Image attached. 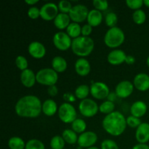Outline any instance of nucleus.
<instances>
[{
    "label": "nucleus",
    "mask_w": 149,
    "mask_h": 149,
    "mask_svg": "<svg viewBox=\"0 0 149 149\" xmlns=\"http://www.w3.org/2000/svg\"><path fill=\"white\" fill-rule=\"evenodd\" d=\"M16 114L22 118L34 119L42 112V103L40 99L33 95L20 97L15 106Z\"/></svg>",
    "instance_id": "f257e3e1"
},
{
    "label": "nucleus",
    "mask_w": 149,
    "mask_h": 149,
    "mask_svg": "<svg viewBox=\"0 0 149 149\" xmlns=\"http://www.w3.org/2000/svg\"><path fill=\"white\" fill-rule=\"evenodd\" d=\"M102 127L111 136H120L125 132L127 127L126 118L121 112L115 111L105 116L102 122Z\"/></svg>",
    "instance_id": "f03ea898"
},
{
    "label": "nucleus",
    "mask_w": 149,
    "mask_h": 149,
    "mask_svg": "<svg viewBox=\"0 0 149 149\" xmlns=\"http://www.w3.org/2000/svg\"><path fill=\"white\" fill-rule=\"evenodd\" d=\"M94 48L95 42L91 37L81 36L73 39L71 49L74 55L80 58H85L93 52Z\"/></svg>",
    "instance_id": "7ed1b4c3"
},
{
    "label": "nucleus",
    "mask_w": 149,
    "mask_h": 149,
    "mask_svg": "<svg viewBox=\"0 0 149 149\" xmlns=\"http://www.w3.org/2000/svg\"><path fill=\"white\" fill-rule=\"evenodd\" d=\"M125 41V34L120 28H111L106 31L104 36V43L108 47L116 49L123 45Z\"/></svg>",
    "instance_id": "20e7f679"
},
{
    "label": "nucleus",
    "mask_w": 149,
    "mask_h": 149,
    "mask_svg": "<svg viewBox=\"0 0 149 149\" xmlns=\"http://www.w3.org/2000/svg\"><path fill=\"white\" fill-rule=\"evenodd\" d=\"M36 82L44 86L55 85L58 81V74L52 68H42L36 74Z\"/></svg>",
    "instance_id": "39448f33"
},
{
    "label": "nucleus",
    "mask_w": 149,
    "mask_h": 149,
    "mask_svg": "<svg viewBox=\"0 0 149 149\" xmlns=\"http://www.w3.org/2000/svg\"><path fill=\"white\" fill-rule=\"evenodd\" d=\"M58 117L65 124H71L77 119V112L74 106L69 103H63L58 108Z\"/></svg>",
    "instance_id": "423d86ee"
},
{
    "label": "nucleus",
    "mask_w": 149,
    "mask_h": 149,
    "mask_svg": "<svg viewBox=\"0 0 149 149\" xmlns=\"http://www.w3.org/2000/svg\"><path fill=\"white\" fill-rule=\"evenodd\" d=\"M79 111L84 117L92 118L99 111V106L94 100L86 98L80 101L79 104Z\"/></svg>",
    "instance_id": "0eeeda50"
},
{
    "label": "nucleus",
    "mask_w": 149,
    "mask_h": 149,
    "mask_svg": "<svg viewBox=\"0 0 149 149\" xmlns=\"http://www.w3.org/2000/svg\"><path fill=\"white\" fill-rule=\"evenodd\" d=\"M73 39L67 34L66 32L58 31L55 33L52 42L55 47L61 51H66L71 48Z\"/></svg>",
    "instance_id": "6e6552de"
},
{
    "label": "nucleus",
    "mask_w": 149,
    "mask_h": 149,
    "mask_svg": "<svg viewBox=\"0 0 149 149\" xmlns=\"http://www.w3.org/2000/svg\"><path fill=\"white\" fill-rule=\"evenodd\" d=\"M109 86L102 81H95L90 86V95L97 100H104L110 94Z\"/></svg>",
    "instance_id": "1a4fd4ad"
},
{
    "label": "nucleus",
    "mask_w": 149,
    "mask_h": 149,
    "mask_svg": "<svg viewBox=\"0 0 149 149\" xmlns=\"http://www.w3.org/2000/svg\"><path fill=\"white\" fill-rule=\"evenodd\" d=\"M89 12L90 11L88 8L84 4H79L73 6L68 15L73 22L80 23L84 22V20H87Z\"/></svg>",
    "instance_id": "9d476101"
},
{
    "label": "nucleus",
    "mask_w": 149,
    "mask_h": 149,
    "mask_svg": "<svg viewBox=\"0 0 149 149\" xmlns=\"http://www.w3.org/2000/svg\"><path fill=\"white\" fill-rule=\"evenodd\" d=\"M59 10L56 4L53 2H48L43 4L40 8V17L46 21L55 20L59 14Z\"/></svg>",
    "instance_id": "9b49d317"
},
{
    "label": "nucleus",
    "mask_w": 149,
    "mask_h": 149,
    "mask_svg": "<svg viewBox=\"0 0 149 149\" xmlns=\"http://www.w3.org/2000/svg\"><path fill=\"white\" fill-rule=\"evenodd\" d=\"M97 141V135L95 132L93 131H86L79 135L77 144L80 148L87 149L95 146Z\"/></svg>",
    "instance_id": "f8f14e48"
},
{
    "label": "nucleus",
    "mask_w": 149,
    "mask_h": 149,
    "mask_svg": "<svg viewBox=\"0 0 149 149\" xmlns=\"http://www.w3.org/2000/svg\"><path fill=\"white\" fill-rule=\"evenodd\" d=\"M134 84L128 80H124L118 83L115 87V93L119 98H127L132 94L134 91Z\"/></svg>",
    "instance_id": "ddd939ff"
},
{
    "label": "nucleus",
    "mask_w": 149,
    "mask_h": 149,
    "mask_svg": "<svg viewBox=\"0 0 149 149\" xmlns=\"http://www.w3.org/2000/svg\"><path fill=\"white\" fill-rule=\"evenodd\" d=\"M28 52L32 58L39 60L45 56L47 49L43 44L38 41H34L29 44L28 47Z\"/></svg>",
    "instance_id": "4468645a"
},
{
    "label": "nucleus",
    "mask_w": 149,
    "mask_h": 149,
    "mask_svg": "<svg viewBox=\"0 0 149 149\" xmlns=\"http://www.w3.org/2000/svg\"><path fill=\"white\" fill-rule=\"evenodd\" d=\"M127 55L123 50L119 49H115L109 53L107 56V61L109 64L112 65H119L125 63Z\"/></svg>",
    "instance_id": "2eb2a0df"
},
{
    "label": "nucleus",
    "mask_w": 149,
    "mask_h": 149,
    "mask_svg": "<svg viewBox=\"0 0 149 149\" xmlns=\"http://www.w3.org/2000/svg\"><path fill=\"white\" fill-rule=\"evenodd\" d=\"M132 83L135 88L139 91H147L149 90V75L145 73H139L134 77Z\"/></svg>",
    "instance_id": "dca6fc26"
},
{
    "label": "nucleus",
    "mask_w": 149,
    "mask_h": 149,
    "mask_svg": "<svg viewBox=\"0 0 149 149\" xmlns=\"http://www.w3.org/2000/svg\"><path fill=\"white\" fill-rule=\"evenodd\" d=\"M135 138L138 143L146 144L149 141V124L142 122L135 131Z\"/></svg>",
    "instance_id": "f3484780"
},
{
    "label": "nucleus",
    "mask_w": 149,
    "mask_h": 149,
    "mask_svg": "<svg viewBox=\"0 0 149 149\" xmlns=\"http://www.w3.org/2000/svg\"><path fill=\"white\" fill-rule=\"evenodd\" d=\"M75 71L81 77H86L91 71V65L90 62L84 58H80L77 60L74 65Z\"/></svg>",
    "instance_id": "a211bd4d"
},
{
    "label": "nucleus",
    "mask_w": 149,
    "mask_h": 149,
    "mask_svg": "<svg viewBox=\"0 0 149 149\" xmlns=\"http://www.w3.org/2000/svg\"><path fill=\"white\" fill-rule=\"evenodd\" d=\"M20 81L21 84L26 88L33 87L36 82V77L35 73L30 68L21 71L20 74Z\"/></svg>",
    "instance_id": "6ab92c4d"
},
{
    "label": "nucleus",
    "mask_w": 149,
    "mask_h": 149,
    "mask_svg": "<svg viewBox=\"0 0 149 149\" xmlns=\"http://www.w3.org/2000/svg\"><path fill=\"white\" fill-rule=\"evenodd\" d=\"M148 106L145 102L142 100H137L134 102L130 107L131 115L141 119L146 113Z\"/></svg>",
    "instance_id": "aec40b11"
},
{
    "label": "nucleus",
    "mask_w": 149,
    "mask_h": 149,
    "mask_svg": "<svg viewBox=\"0 0 149 149\" xmlns=\"http://www.w3.org/2000/svg\"><path fill=\"white\" fill-rule=\"evenodd\" d=\"M58 105L52 99H47L42 103V113L47 116H52L58 111Z\"/></svg>",
    "instance_id": "412c9836"
},
{
    "label": "nucleus",
    "mask_w": 149,
    "mask_h": 149,
    "mask_svg": "<svg viewBox=\"0 0 149 149\" xmlns=\"http://www.w3.org/2000/svg\"><path fill=\"white\" fill-rule=\"evenodd\" d=\"M103 14L99 10L93 9V10H90L88 16H87V21L89 25L92 27H97L100 26L103 22Z\"/></svg>",
    "instance_id": "4be33fe9"
},
{
    "label": "nucleus",
    "mask_w": 149,
    "mask_h": 149,
    "mask_svg": "<svg viewBox=\"0 0 149 149\" xmlns=\"http://www.w3.org/2000/svg\"><path fill=\"white\" fill-rule=\"evenodd\" d=\"M71 20L69 15L59 13V14L57 15L55 20H53V22L55 27L59 30L62 31L68 28L70 23H71Z\"/></svg>",
    "instance_id": "5701e85b"
},
{
    "label": "nucleus",
    "mask_w": 149,
    "mask_h": 149,
    "mask_svg": "<svg viewBox=\"0 0 149 149\" xmlns=\"http://www.w3.org/2000/svg\"><path fill=\"white\" fill-rule=\"evenodd\" d=\"M67 61L62 56H55L52 61V68L57 73H63L67 69Z\"/></svg>",
    "instance_id": "b1692460"
},
{
    "label": "nucleus",
    "mask_w": 149,
    "mask_h": 149,
    "mask_svg": "<svg viewBox=\"0 0 149 149\" xmlns=\"http://www.w3.org/2000/svg\"><path fill=\"white\" fill-rule=\"evenodd\" d=\"M66 33L71 39H74L81 36V27L79 23L71 22L66 29Z\"/></svg>",
    "instance_id": "393cba45"
},
{
    "label": "nucleus",
    "mask_w": 149,
    "mask_h": 149,
    "mask_svg": "<svg viewBox=\"0 0 149 149\" xmlns=\"http://www.w3.org/2000/svg\"><path fill=\"white\" fill-rule=\"evenodd\" d=\"M63 140L66 143L70 144V145H74L78 142L79 136L77 133H76L73 130L66 129L63 131L62 135Z\"/></svg>",
    "instance_id": "a878e982"
},
{
    "label": "nucleus",
    "mask_w": 149,
    "mask_h": 149,
    "mask_svg": "<svg viewBox=\"0 0 149 149\" xmlns=\"http://www.w3.org/2000/svg\"><path fill=\"white\" fill-rule=\"evenodd\" d=\"M90 94V87L87 84H81L76 88L74 92V95L77 99L82 100L87 98L89 95Z\"/></svg>",
    "instance_id": "bb28decb"
},
{
    "label": "nucleus",
    "mask_w": 149,
    "mask_h": 149,
    "mask_svg": "<svg viewBox=\"0 0 149 149\" xmlns=\"http://www.w3.org/2000/svg\"><path fill=\"white\" fill-rule=\"evenodd\" d=\"M25 141L20 137H12L8 141V147L10 149H25Z\"/></svg>",
    "instance_id": "cd10ccee"
},
{
    "label": "nucleus",
    "mask_w": 149,
    "mask_h": 149,
    "mask_svg": "<svg viewBox=\"0 0 149 149\" xmlns=\"http://www.w3.org/2000/svg\"><path fill=\"white\" fill-rule=\"evenodd\" d=\"M87 129V123L82 119L77 118L75 121L71 123V130L74 131L77 134H81L86 132Z\"/></svg>",
    "instance_id": "c85d7f7f"
},
{
    "label": "nucleus",
    "mask_w": 149,
    "mask_h": 149,
    "mask_svg": "<svg viewBox=\"0 0 149 149\" xmlns=\"http://www.w3.org/2000/svg\"><path fill=\"white\" fill-rule=\"evenodd\" d=\"M115 103L110 100H105L99 106V111L103 114L109 115L115 111Z\"/></svg>",
    "instance_id": "c756f323"
},
{
    "label": "nucleus",
    "mask_w": 149,
    "mask_h": 149,
    "mask_svg": "<svg viewBox=\"0 0 149 149\" xmlns=\"http://www.w3.org/2000/svg\"><path fill=\"white\" fill-rule=\"evenodd\" d=\"M65 142L62 136L55 135L50 140L49 146L52 149H65Z\"/></svg>",
    "instance_id": "7c9ffc66"
},
{
    "label": "nucleus",
    "mask_w": 149,
    "mask_h": 149,
    "mask_svg": "<svg viewBox=\"0 0 149 149\" xmlns=\"http://www.w3.org/2000/svg\"><path fill=\"white\" fill-rule=\"evenodd\" d=\"M132 20L137 25H142L146 20V14L143 10H138L132 13Z\"/></svg>",
    "instance_id": "2f4dec72"
},
{
    "label": "nucleus",
    "mask_w": 149,
    "mask_h": 149,
    "mask_svg": "<svg viewBox=\"0 0 149 149\" xmlns=\"http://www.w3.org/2000/svg\"><path fill=\"white\" fill-rule=\"evenodd\" d=\"M105 22H106V26H109V28L116 27V24L118 23V16L115 13L111 12L109 13L106 15L105 17Z\"/></svg>",
    "instance_id": "473e14b6"
},
{
    "label": "nucleus",
    "mask_w": 149,
    "mask_h": 149,
    "mask_svg": "<svg viewBox=\"0 0 149 149\" xmlns=\"http://www.w3.org/2000/svg\"><path fill=\"white\" fill-rule=\"evenodd\" d=\"M25 149H45V146L39 140L31 139L26 143Z\"/></svg>",
    "instance_id": "72a5a7b5"
},
{
    "label": "nucleus",
    "mask_w": 149,
    "mask_h": 149,
    "mask_svg": "<svg viewBox=\"0 0 149 149\" xmlns=\"http://www.w3.org/2000/svg\"><path fill=\"white\" fill-rule=\"evenodd\" d=\"M15 65L19 70L23 71L29 68H28L29 67V62H28V60L26 59V57L23 56V55H18L15 58Z\"/></svg>",
    "instance_id": "f704fd0d"
},
{
    "label": "nucleus",
    "mask_w": 149,
    "mask_h": 149,
    "mask_svg": "<svg viewBox=\"0 0 149 149\" xmlns=\"http://www.w3.org/2000/svg\"><path fill=\"white\" fill-rule=\"evenodd\" d=\"M58 7L60 13H64V14H69L71 9H72L73 5L69 1L62 0V1H59V3L58 4Z\"/></svg>",
    "instance_id": "c9c22d12"
},
{
    "label": "nucleus",
    "mask_w": 149,
    "mask_h": 149,
    "mask_svg": "<svg viewBox=\"0 0 149 149\" xmlns=\"http://www.w3.org/2000/svg\"><path fill=\"white\" fill-rule=\"evenodd\" d=\"M125 3L130 9L135 10V11L141 10V7L144 4L143 0H127Z\"/></svg>",
    "instance_id": "e433bc0d"
},
{
    "label": "nucleus",
    "mask_w": 149,
    "mask_h": 149,
    "mask_svg": "<svg viewBox=\"0 0 149 149\" xmlns=\"http://www.w3.org/2000/svg\"><path fill=\"white\" fill-rule=\"evenodd\" d=\"M93 4L95 9L99 11H106L109 8V2L106 0H94Z\"/></svg>",
    "instance_id": "4c0bfd02"
},
{
    "label": "nucleus",
    "mask_w": 149,
    "mask_h": 149,
    "mask_svg": "<svg viewBox=\"0 0 149 149\" xmlns=\"http://www.w3.org/2000/svg\"><path fill=\"white\" fill-rule=\"evenodd\" d=\"M126 121L127 125L128 127H130V128H136V129L141 125V124L142 123L141 119L132 116V115H130V116H128L127 118H126Z\"/></svg>",
    "instance_id": "58836bf2"
},
{
    "label": "nucleus",
    "mask_w": 149,
    "mask_h": 149,
    "mask_svg": "<svg viewBox=\"0 0 149 149\" xmlns=\"http://www.w3.org/2000/svg\"><path fill=\"white\" fill-rule=\"evenodd\" d=\"M100 149H119L117 143L111 139H106L100 144Z\"/></svg>",
    "instance_id": "ea45409f"
},
{
    "label": "nucleus",
    "mask_w": 149,
    "mask_h": 149,
    "mask_svg": "<svg viewBox=\"0 0 149 149\" xmlns=\"http://www.w3.org/2000/svg\"><path fill=\"white\" fill-rule=\"evenodd\" d=\"M27 14L29 18L32 19V20H36V19L40 17V9L35 7V6L31 7L28 10Z\"/></svg>",
    "instance_id": "a19ab883"
},
{
    "label": "nucleus",
    "mask_w": 149,
    "mask_h": 149,
    "mask_svg": "<svg viewBox=\"0 0 149 149\" xmlns=\"http://www.w3.org/2000/svg\"><path fill=\"white\" fill-rule=\"evenodd\" d=\"M93 27H92L88 23L84 25L81 27V36L89 37L92 33V32H93Z\"/></svg>",
    "instance_id": "79ce46f5"
},
{
    "label": "nucleus",
    "mask_w": 149,
    "mask_h": 149,
    "mask_svg": "<svg viewBox=\"0 0 149 149\" xmlns=\"http://www.w3.org/2000/svg\"><path fill=\"white\" fill-rule=\"evenodd\" d=\"M47 93L49 95H50L51 97H55V96L58 95V88L57 87L56 85H52L50 86V87H48Z\"/></svg>",
    "instance_id": "37998d69"
},
{
    "label": "nucleus",
    "mask_w": 149,
    "mask_h": 149,
    "mask_svg": "<svg viewBox=\"0 0 149 149\" xmlns=\"http://www.w3.org/2000/svg\"><path fill=\"white\" fill-rule=\"evenodd\" d=\"M63 98L66 100V103H71V102H74L76 100V96L74 95L71 94V93H66L65 95H63Z\"/></svg>",
    "instance_id": "c03bdc74"
},
{
    "label": "nucleus",
    "mask_w": 149,
    "mask_h": 149,
    "mask_svg": "<svg viewBox=\"0 0 149 149\" xmlns=\"http://www.w3.org/2000/svg\"><path fill=\"white\" fill-rule=\"evenodd\" d=\"M135 63V58L132 55H127L126 60H125V63L127 65H133Z\"/></svg>",
    "instance_id": "a18cd8bd"
},
{
    "label": "nucleus",
    "mask_w": 149,
    "mask_h": 149,
    "mask_svg": "<svg viewBox=\"0 0 149 149\" xmlns=\"http://www.w3.org/2000/svg\"><path fill=\"white\" fill-rule=\"evenodd\" d=\"M132 149H149V146L147 144L138 143L132 147Z\"/></svg>",
    "instance_id": "49530a36"
},
{
    "label": "nucleus",
    "mask_w": 149,
    "mask_h": 149,
    "mask_svg": "<svg viewBox=\"0 0 149 149\" xmlns=\"http://www.w3.org/2000/svg\"><path fill=\"white\" fill-rule=\"evenodd\" d=\"M117 97H117V95H116V93H115V92H113V93H110V94H109V96H108L107 100H110V101L113 102V103H114V101L116 100V98H117Z\"/></svg>",
    "instance_id": "de8ad7c7"
},
{
    "label": "nucleus",
    "mask_w": 149,
    "mask_h": 149,
    "mask_svg": "<svg viewBox=\"0 0 149 149\" xmlns=\"http://www.w3.org/2000/svg\"><path fill=\"white\" fill-rule=\"evenodd\" d=\"M25 2L29 6H31V7H33V5H35L36 4H37L39 2V0H26Z\"/></svg>",
    "instance_id": "09e8293b"
},
{
    "label": "nucleus",
    "mask_w": 149,
    "mask_h": 149,
    "mask_svg": "<svg viewBox=\"0 0 149 149\" xmlns=\"http://www.w3.org/2000/svg\"><path fill=\"white\" fill-rule=\"evenodd\" d=\"M143 4L144 5H146V7L149 8V0H143Z\"/></svg>",
    "instance_id": "8fccbe9b"
},
{
    "label": "nucleus",
    "mask_w": 149,
    "mask_h": 149,
    "mask_svg": "<svg viewBox=\"0 0 149 149\" xmlns=\"http://www.w3.org/2000/svg\"><path fill=\"white\" fill-rule=\"evenodd\" d=\"M146 64H147V65H148V67L149 68V56L148 57V58H147V59H146Z\"/></svg>",
    "instance_id": "3c124183"
},
{
    "label": "nucleus",
    "mask_w": 149,
    "mask_h": 149,
    "mask_svg": "<svg viewBox=\"0 0 149 149\" xmlns=\"http://www.w3.org/2000/svg\"><path fill=\"white\" fill-rule=\"evenodd\" d=\"M87 149H100V148H97V147H96V146H93V147H91V148H89Z\"/></svg>",
    "instance_id": "603ef678"
},
{
    "label": "nucleus",
    "mask_w": 149,
    "mask_h": 149,
    "mask_svg": "<svg viewBox=\"0 0 149 149\" xmlns=\"http://www.w3.org/2000/svg\"><path fill=\"white\" fill-rule=\"evenodd\" d=\"M50 149H52V148H50Z\"/></svg>",
    "instance_id": "864d4df0"
}]
</instances>
